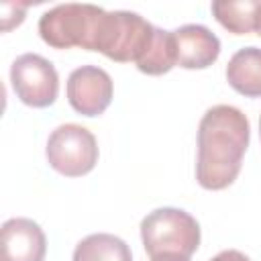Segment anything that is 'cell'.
Returning <instances> with one entry per match:
<instances>
[{
  "label": "cell",
  "mask_w": 261,
  "mask_h": 261,
  "mask_svg": "<svg viewBox=\"0 0 261 261\" xmlns=\"http://www.w3.org/2000/svg\"><path fill=\"white\" fill-rule=\"evenodd\" d=\"M226 80L245 98H261V49L243 47L226 65Z\"/></svg>",
  "instance_id": "cell-10"
},
{
  "label": "cell",
  "mask_w": 261,
  "mask_h": 261,
  "mask_svg": "<svg viewBox=\"0 0 261 261\" xmlns=\"http://www.w3.org/2000/svg\"><path fill=\"white\" fill-rule=\"evenodd\" d=\"M71 261H133V255L120 237L96 232L75 245Z\"/></svg>",
  "instance_id": "cell-12"
},
{
  "label": "cell",
  "mask_w": 261,
  "mask_h": 261,
  "mask_svg": "<svg viewBox=\"0 0 261 261\" xmlns=\"http://www.w3.org/2000/svg\"><path fill=\"white\" fill-rule=\"evenodd\" d=\"M151 261H190L188 257H179V255H163V257H153Z\"/></svg>",
  "instance_id": "cell-15"
},
{
  "label": "cell",
  "mask_w": 261,
  "mask_h": 261,
  "mask_svg": "<svg viewBox=\"0 0 261 261\" xmlns=\"http://www.w3.org/2000/svg\"><path fill=\"white\" fill-rule=\"evenodd\" d=\"M177 65L184 69H206L220 55L218 37L204 24H184L173 31Z\"/></svg>",
  "instance_id": "cell-9"
},
{
  "label": "cell",
  "mask_w": 261,
  "mask_h": 261,
  "mask_svg": "<svg viewBox=\"0 0 261 261\" xmlns=\"http://www.w3.org/2000/svg\"><path fill=\"white\" fill-rule=\"evenodd\" d=\"M259 135H261V116H259Z\"/></svg>",
  "instance_id": "cell-17"
},
{
  "label": "cell",
  "mask_w": 261,
  "mask_h": 261,
  "mask_svg": "<svg viewBox=\"0 0 261 261\" xmlns=\"http://www.w3.org/2000/svg\"><path fill=\"white\" fill-rule=\"evenodd\" d=\"M153 33L155 27L137 12H104L96 33L94 51L118 63H137L149 49Z\"/></svg>",
  "instance_id": "cell-3"
},
{
  "label": "cell",
  "mask_w": 261,
  "mask_h": 261,
  "mask_svg": "<svg viewBox=\"0 0 261 261\" xmlns=\"http://www.w3.org/2000/svg\"><path fill=\"white\" fill-rule=\"evenodd\" d=\"M10 84L16 98L33 108L51 106L59 94L55 65L37 53H24L14 59L10 67Z\"/></svg>",
  "instance_id": "cell-6"
},
{
  "label": "cell",
  "mask_w": 261,
  "mask_h": 261,
  "mask_svg": "<svg viewBox=\"0 0 261 261\" xmlns=\"http://www.w3.org/2000/svg\"><path fill=\"white\" fill-rule=\"evenodd\" d=\"M257 35H261V18H259V27H257Z\"/></svg>",
  "instance_id": "cell-16"
},
{
  "label": "cell",
  "mask_w": 261,
  "mask_h": 261,
  "mask_svg": "<svg viewBox=\"0 0 261 261\" xmlns=\"http://www.w3.org/2000/svg\"><path fill=\"white\" fill-rule=\"evenodd\" d=\"M173 65H177V53H175V39L173 31H163L155 27L153 41L145 55L137 61L139 71L147 75H163Z\"/></svg>",
  "instance_id": "cell-13"
},
{
  "label": "cell",
  "mask_w": 261,
  "mask_h": 261,
  "mask_svg": "<svg viewBox=\"0 0 261 261\" xmlns=\"http://www.w3.org/2000/svg\"><path fill=\"white\" fill-rule=\"evenodd\" d=\"M45 155L57 173L65 177H80L96 167L98 143L86 126L67 122L49 135Z\"/></svg>",
  "instance_id": "cell-5"
},
{
  "label": "cell",
  "mask_w": 261,
  "mask_h": 261,
  "mask_svg": "<svg viewBox=\"0 0 261 261\" xmlns=\"http://www.w3.org/2000/svg\"><path fill=\"white\" fill-rule=\"evenodd\" d=\"M210 261H251L245 253L237 251V249H226V251H220L216 257H212Z\"/></svg>",
  "instance_id": "cell-14"
},
{
  "label": "cell",
  "mask_w": 261,
  "mask_h": 261,
  "mask_svg": "<svg viewBox=\"0 0 261 261\" xmlns=\"http://www.w3.org/2000/svg\"><path fill=\"white\" fill-rule=\"evenodd\" d=\"M141 239L149 257L179 255L188 257L200 245L198 220L181 208H157L141 222Z\"/></svg>",
  "instance_id": "cell-2"
},
{
  "label": "cell",
  "mask_w": 261,
  "mask_h": 261,
  "mask_svg": "<svg viewBox=\"0 0 261 261\" xmlns=\"http://www.w3.org/2000/svg\"><path fill=\"white\" fill-rule=\"evenodd\" d=\"M249 139V118L243 110L230 104L208 108L198 126V184L204 190L228 188L241 171Z\"/></svg>",
  "instance_id": "cell-1"
},
{
  "label": "cell",
  "mask_w": 261,
  "mask_h": 261,
  "mask_svg": "<svg viewBox=\"0 0 261 261\" xmlns=\"http://www.w3.org/2000/svg\"><path fill=\"white\" fill-rule=\"evenodd\" d=\"M214 18L232 35H249L257 33L261 18V2L259 0H216L212 2Z\"/></svg>",
  "instance_id": "cell-11"
},
{
  "label": "cell",
  "mask_w": 261,
  "mask_h": 261,
  "mask_svg": "<svg viewBox=\"0 0 261 261\" xmlns=\"http://www.w3.org/2000/svg\"><path fill=\"white\" fill-rule=\"evenodd\" d=\"M47 239L31 218H10L0 230V261H43Z\"/></svg>",
  "instance_id": "cell-8"
},
{
  "label": "cell",
  "mask_w": 261,
  "mask_h": 261,
  "mask_svg": "<svg viewBox=\"0 0 261 261\" xmlns=\"http://www.w3.org/2000/svg\"><path fill=\"white\" fill-rule=\"evenodd\" d=\"M112 77L98 65H82L67 77L69 106L82 116H100L112 102Z\"/></svg>",
  "instance_id": "cell-7"
},
{
  "label": "cell",
  "mask_w": 261,
  "mask_h": 261,
  "mask_svg": "<svg viewBox=\"0 0 261 261\" xmlns=\"http://www.w3.org/2000/svg\"><path fill=\"white\" fill-rule=\"evenodd\" d=\"M104 12L92 4H57L39 18V35L53 49L82 47L94 51Z\"/></svg>",
  "instance_id": "cell-4"
}]
</instances>
